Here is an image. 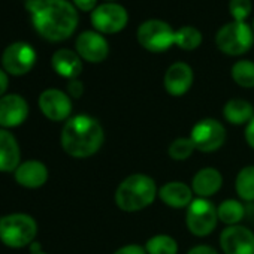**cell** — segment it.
<instances>
[{
	"instance_id": "cell-1",
	"label": "cell",
	"mask_w": 254,
	"mask_h": 254,
	"mask_svg": "<svg viewBox=\"0 0 254 254\" xmlns=\"http://www.w3.org/2000/svg\"><path fill=\"white\" fill-rule=\"evenodd\" d=\"M35 30L47 41L62 42L78 27V11L67 0H27Z\"/></svg>"
},
{
	"instance_id": "cell-2",
	"label": "cell",
	"mask_w": 254,
	"mask_h": 254,
	"mask_svg": "<svg viewBox=\"0 0 254 254\" xmlns=\"http://www.w3.org/2000/svg\"><path fill=\"white\" fill-rule=\"evenodd\" d=\"M60 141L66 154L75 159H87L100 150L105 133L96 118L81 114L64 123Z\"/></svg>"
},
{
	"instance_id": "cell-3",
	"label": "cell",
	"mask_w": 254,
	"mask_h": 254,
	"mask_svg": "<svg viewBox=\"0 0 254 254\" xmlns=\"http://www.w3.org/2000/svg\"><path fill=\"white\" fill-rule=\"evenodd\" d=\"M159 194L156 181L145 174L124 178L115 190V205L124 212H136L150 206Z\"/></svg>"
},
{
	"instance_id": "cell-4",
	"label": "cell",
	"mask_w": 254,
	"mask_h": 254,
	"mask_svg": "<svg viewBox=\"0 0 254 254\" xmlns=\"http://www.w3.org/2000/svg\"><path fill=\"white\" fill-rule=\"evenodd\" d=\"M38 233V224L29 214H9L0 218V241L11 248L30 245Z\"/></svg>"
},
{
	"instance_id": "cell-5",
	"label": "cell",
	"mask_w": 254,
	"mask_h": 254,
	"mask_svg": "<svg viewBox=\"0 0 254 254\" xmlns=\"http://www.w3.org/2000/svg\"><path fill=\"white\" fill-rule=\"evenodd\" d=\"M215 45L226 56H242L254 45V32L247 23H227L218 29L215 35Z\"/></svg>"
},
{
	"instance_id": "cell-6",
	"label": "cell",
	"mask_w": 254,
	"mask_h": 254,
	"mask_svg": "<svg viewBox=\"0 0 254 254\" xmlns=\"http://www.w3.org/2000/svg\"><path fill=\"white\" fill-rule=\"evenodd\" d=\"M138 42L150 53H165L175 45V30L163 20L151 18L138 27Z\"/></svg>"
},
{
	"instance_id": "cell-7",
	"label": "cell",
	"mask_w": 254,
	"mask_h": 254,
	"mask_svg": "<svg viewBox=\"0 0 254 254\" xmlns=\"http://www.w3.org/2000/svg\"><path fill=\"white\" fill-rule=\"evenodd\" d=\"M218 221L217 208L208 199L197 197L187 206L186 212V224L191 235L194 236H208L214 232Z\"/></svg>"
},
{
	"instance_id": "cell-8",
	"label": "cell",
	"mask_w": 254,
	"mask_h": 254,
	"mask_svg": "<svg viewBox=\"0 0 254 254\" xmlns=\"http://www.w3.org/2000/svg\"><path fill=\"white\" fill-rule=\"evenodd\" d=\"M190 139L197 151L214 153L224 145L226 129L215 118H202L193 126Z\"/></svg>"
},
{
	"instance_id": "cell-9",
	"label": "cell",
	"mask_w": 254,
	"mask_h": 254,
	"mask_svg": "<svg viewBox=\"0 0 254 254\" xmlns=\"http://www.w3.org/2000/svg\"><path fill=\"white\" fill-rule=\"evenodd\" d=\"M127 21L129 14L118 3H103L91 12V24L94 30L102 35L120 33L127 26Z\"/></svg>"
},
{
	"instance_id": "cell-10",
	"label": "cell",
	"mask_w": 254,
	"mask_h": 254,
	"mask_svg": "<svg viewBox=\"0 0 254 254\" xmlns=\"http://www.w3.org/2000/svg\"><path fill=\"white\" fill-rule=\"evenodd\" d=\"M36 63V51L27 42H14L2 54V66L6 73L21 76L29 73Z\"/></svg>"
},
{
	"instance_id": "cell-11",
	"label": "cell",
	"mask_w": 254,
	"mask_h": 254,
	"mask_svg": "<svg viewBox=\"0 0 254 254\" xmlns=\"http://www.w3.org/2000/svg\"><path fill=\"white\" fill-rule=\"evenodd\" d=\"M75 50L82 60L88 63H100L109 54V44L102 33L96 30H85L76 38Z\"/></svg>"
},
{
	"instance_id": "cell-12",
	"label": "cell",
	"mask_w": 254,
	"mask_h": 254,
	"mask_svg": "<svg viewBox=\"0 0 254 254\" xmlns=\"http://www.w3.org/2000/svg\"><path fill=\"white\" fill-rule=\"evenodd\" d=\"M224 254H254V233L245 226H227L220 235Z\"/></svg>"
},
{
	"instance_id": "cell-13",
	"label": "cell",
	"mask_w": 254,
	"mask_h": 254,
	"mask_svg": "<svg viewBox=\"0 0 254 254\" xmlns=\"http://www.w3.org/2000/svg\"><path fill=\"white\" fill-rule=\"evenodd\" d=\"M39 109L51 121L67 120L72 112V100L69 94L57 88H48L39 96Z\"/></svg>"
},
{
	"instance_id": "cell-14",
	"label": "cell",
	"mask_w": 254,
	"mask_h": 254,
	"mask_svg": "<svg viewBox=\"0 0 254 254\" xmlns=\"http://www.w3.org/2000/svg\"><path fill=\"white\" fill-rule=\"evenodd\" d=\"M193 81H194V73L191 66L184 62H175L166 69L163 85L171 96L180 97L184 96L191 88Z\"/></svg>"
},
{
	"instance_id": "cell-15",
	"label": "cell",
	"mask_w": 254,
	"mask_h": 254,
	"mask_svg": "<svg viewBox=\"0 0 254 254\" xmlns=\"http://www.w3.org/2000/svg\"><path fill=\"white\" fill-rule=\"evenodd\" d=\"M29 105L20 94H5L0 97V126L5 129L17 127L27 120Z\"/></svg>"
},
{
	"instance_id": "cell-16",
	"label": "cell",
	"mask_w": 254,
	"mask_h": 254,
	"mask_svg": "<svg viewBox=\"0 0 254 254\" xmlns=\"http://www.w3.org/2000/svg\"><path fill=\"white\" fill-rule=\"evenodd\" d=\"M160 200L174 209L187 208L193 202V190L191 186H187L181 181H169L159 189Z\"/></svg>"
},
{
	"instance_id": "cell-17",
	"label": "cell",
	"mask_w": 254,
	"mask_h": 254,
	"mask_svg": "<svg viewBox=\"0 0 254 254\" xmlns=\"http://www.w3.org/2000/svg\"><path fill=\"white\" fill-rule=\"evenodd\" d=\"M223 186V175L215 168L199 169L191 180V190L199 197L208 199L214 196Z\"/></svg>"
},
{
	"instance_id": "cell-18",
	"label": "cell",
	"mask_w": 254,
	"mask_h": 254,
	"mask_svg": "<svg viewBox=\"0 0 254 254\" xmlns=\"http://www.w3.org/2000/svg\"><path fill=\"white\" fill-rule=\"evenodd\" d=\"M53 69L66 79H76L82 72V59L78 56L76 51L62 48L53 54L51 59Z\"/></svg>"
},
{
	"instance_id": "cell-19",
	"label": "cell",
	"mask_w": 254,
	"mask_h": 254,
	"mask_svg": "<svg viewBox=\"0 0 254 254\" xmlns=\"http://www.w3.org/2000/svg\"><path fill=\"white\" fill-rule=\"evenodd\" d=\"M15 174V181L27 189H39L48 180V169L42 162L29 160L21 163Z\"/></svg>"
},
{
	"instance_id": "cell-20",
	"label": "cell",
	"mask_w": 254,
	"mask_h": 254,
	"mask_svg": "<svg viewBox=\"0 0 254 254\" xmlns=\"http://www.w3.org/2000/svg\"><path fill=\"white\" fill-rule=\"evenodd\" d=\"M21 151L12 133L0 129V172H15L20 166Z\"/></svg>"
},
{
	"instance_id": "cell-21",
	"label": "cell",
	"mask_w": 254,
	"mask_h": 254,
	"mask_svg": "<svg viewBox=\"0 0 254 254\" xmlns=\"http://www.w3.org/2000/svg\"><path fill=\"white\" fill-rule=\"evenodd\" d=\"M224 120L233 126L248 124L254 118V106L245 99H230L223 108Z\"/></svg>"
},
{
	"instance_id": "cell-22",
	"label": "cell",
	"mask_w": 254,
	"mask_h": 254,
	"mask_svg": "<svg viewBox=\"0 0 254 254\" xmlns=\"http://www.w3.org/2000/svg\"><path fill=\"white\" fill-rule=\"evenodd\" d=\"M218 220L227 226H236L245 215L244 205L236 199H226L217 206Z\"/></svg>"
},
{
	"instance_id": "cell-23",
	"label": "cell",
	"mask_w": 254,
	"mask_h": 254,
	"mask_svg": "<svg viewBox=\"0 0 254 254\" xmlns=\"http://www.w3.org/2000/svg\"><path fill=\"white\" fill-rule=\"evenodd\" d=\"M235 190L241 200L253 202L254 200V166L242 168L235 180Z\"/></svg>"
},
{
	"instance_id": "cell-24",
	"label": "cell",
	"mask_w": 254,
	"mask_h": 254,
	"mask_svg": "<svg viewBox=\"0 0 254 254\" xmlns=\"http://www.w3.org/2000/svg\"><path fill=\"white\" fill-rule=\"evenodd\" d=\"M202 33L193 26H184L175 30V45L184 51H193L202 44Z\"/></svg>"
},
{
	"instance_id": "cell-25",
	"label": "cell",
	"mask_w": 254,
	"mask_h": 254,
	"mask_svg": "<svg viewBox=\"0 0 254 254\" xmlns=\"http://www.w3.org/2000/svg\"><path fill=\"white\" fill-rule=\"evenodd\" d=\"M232 79L242 88L254 87V62L251 60H239L232 66L230 70Z\"/></svg>"
},
{
	"instance_id": "cell-26",
	"label": "cell",
	"mask_w": 254,
	"mask_h": 254,
	"mask_svg": "<svg viewBox=\"0 0 254 254\" xmlns=\"http://www.w3.org/2000/svg\"><path fill=\"white\" fill-rule=\"evenodd\" d=\"M147 254H177L178 244L169 235H154L145 242Z\"/></svg>"
},
{
	"instance_id": "cell-27",
	"label": "cell",
	"mask_w": 254,
	"mask_h": 254,
	"mask_svg": "<svg viewBox=\"0 0 254 254\" xmlns=\"http://www.w3.org/2000/svg\"><path fill=\"white\" fill-rule=\"evenodd\" d=\"M194 144L193 141L189 138H177L175 141L171 142L169 148H168V154L172 160H177V162H183V160H187L193 151H194Z\"/></svg>"
},
{
	"instance_id": "cell-28",
	"label": "cell",
	"mask_w": 254,
	"mask_h": 254,
	"mask_svg": "<svg viewBox=\"0 0 254 254\" xmlns=\"http://www.w3.org/2000/svg\"><path fill=\"white\" fill-rule=\"evenodd\" d=\"M253 11V2L251 0H229V12L233 18V21L245 23V20L250 17Z\"/></svg>"
},
{
	"instance_id": "cell-29",
	"label": "cell",
	"mask_w": 254,
	"mask_h": 254,
	"mask_svg": "<svg viewBox=\"0 0 254 254\" xmlns=\"http://www.w3.org/2000/svg\"><path fill=\"white\" fill-rule=\"evenodd\" d=\"M84 93V84L76 78V79H70L67 82V94L69 97H73V99H79Z\"/></svg>"
},
{
	"instance_id": "cell-30",
	"label": "cell",
	"mask_w": 254,
	"mask_h": 254,
	"mask_svg": "<svg viewBox=\"0 0 254 254\" xmlns=\"http://www.w3.org/2000/svg\"><path fill=\"white\" fill-rule=\"evenodd\" d=\"M114 254H147V250L142 245L129 244V245H124V247L118 248Z\"/></svg>"
},
{
	"instance_id": "cell-31",
	"label": "cell",
	"mask_w": 254,
	"mask_h": 254,
	"mask_svg": "<svg viewBox=\"0 0 254 254\" xmlns=\"http://www.w3.org/2000/svg\"><path fill=\"white\" fill-rule=\"evenodd\" d=\"M73 6L82 12H93L97 8V0H73Z\"/></svg>"
},
{
	"instance_id": "cell-32",
	"label": "cell",
	"mask_w": 254,
	"mask_h": 254,
	"mask_svg": "<svg viewBox=\"0 0 254 254\" xmlns=\"http://www.w3.org/2000/svg\"><path fill=\"white\" fill-rule=\"evenodd\" d=\"M245 141L254 150V118L245 127Z\"/></svg>"
},
{
	"instance_id": "cell-33",
	"label": "cell",
	"mask_w": 254,
	"mask_h": 254,
	"mask_svg": "<svg viewBox=\"0 0 254 254\" xmlns=\"http://www.w3.org/2000/svg\"><path fill=\"white\" fill-rule=\"evenodd\" d=\"M187 254H218V253L209 245H196L190 248Z\"/></svg>"
},
{
	"instance_id": "cell-34",
	"label": "cell",
	"mask_w": 254,
	"mask_h": 254,
	"mask_svg": "<svg viewBox=\"0 0 254 254\" xmlns=\"http://www.w3.org/2000/svg\"><path fill=\"white\" fill-rule=\"evenodd\" d=\"M8 85H9V79H8V73L0 69V97H3L6 90H8Z\"/></svg>"
},
{
	"instance_id": "cell-35",
	"label": "cell",
	"mask_w": 254,
	"mask_h": 254,
	"mask_svg": "<svg viewBox=\"0 0 254 254\" xmlns=\"http://www.w3.org/2000/svg\"><path fill=\"white\" fill-rule=\"evenodd\" d=\"M30 248H32V253H39L41 251V245L38 242H35V241L30 244Z\"/></svg>"
},
{
	"instance_id": "cell-36",
	"label": "cell",
	"mask_w": 254,
	"mask_h": 254,
	"mask_svg": "<svg viewBox=\"0 0 254 254\" xmlns=\"http://www.w3.org/2000/svg\"><path fill=\"white\" fill-rule=\"evenodd\" d=\"M106 3H115V0H106Z\"/></svg>"
},
{
	"instance_id": "cell-37",
	"label": "cell",
	"mask_w": 254,
	"mask_h": 254,
	"mask_svg": "<svg viewBox=\"0 0 254 254\" xmlns=\"http://www.w3.org/2000/svg\"><path fill=\"white\" fill-rule=\"evenodd\" d=\"M32 254H47V253H44V251H39V253H32Z\"/></svg>"
},
{
	"instance_id": "cell-38",
	"label": "cell",
	"mask_w": 254,
	"mask_h": 254,
	"mask_svg": "<svg viewBox=\"0 0 254 254\" xmlns=\"http://www.w3.org/2000/svg\"><path fill=\"white\" fill-rule=\"evenodd\" d=\"M253 32H254V20H253Z\"/></svg>"
}]
</instances>
